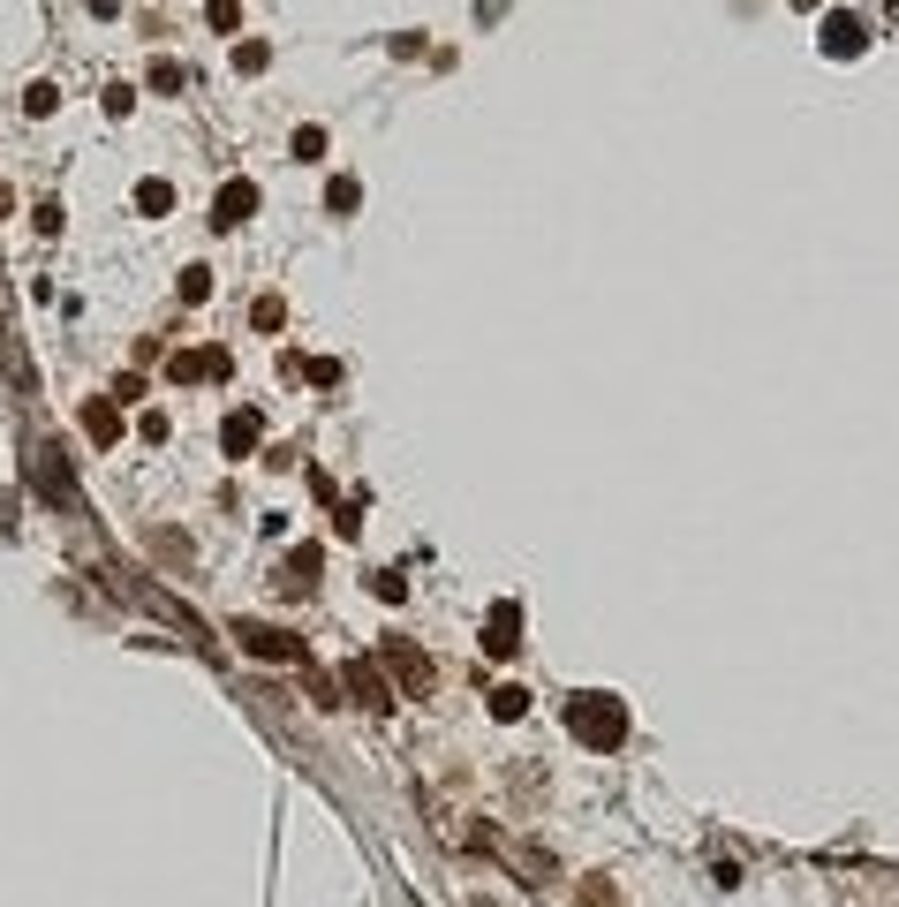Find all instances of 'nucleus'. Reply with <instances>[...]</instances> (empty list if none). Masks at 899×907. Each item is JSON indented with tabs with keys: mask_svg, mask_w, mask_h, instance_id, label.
I'll use <instances>...</instances> for the list:
<instances>
[{
	"mask_svg": "<svg viewBox=\"0 0 899 907\" xmlns=\"http://www.w3.org/2000/svg\"><path fill=\"white\" fill-rule=\"evenodd\" d=\"M567 719H575V734L590 741V749H612V741L628 734V719H620V703H612V696H582Z\"/></svg>",
	"mask_w": 899,
	"mask_h": 907,
	"instance_id": "f257e3e1",
	"label": "nucleus"
},
{
	"mask_svg": "<svg viewBox=\"0 0 899 907\" xmlns=\"http://www.w3.org/2000/svg\"><path fill=\"white\" fill-rule=\"evenodd\" d=\"M862 46H869L862 16H847V8H839V16H824V53H862Z\"/></svg>",
	"mask_w": 899,
	"mask_h": 907,
	"instance_id": "f03ea898",
	"label": "nucleus"
},
{
	"mask_svg": "<svg viewBox=\"0 0 899 907\" xmlns=\"http://www.w3.org/2000/svg\"><path fill=\"white\" fill-rule=\"evenodd\" d=\"M250 212H257V189H250V182H227V189H220V212H212V220L235 227V220H250Z\"/></svg>",
	"mask_w": 899,
	"mask_h": 907,
	"instance_id": "7ed1b4c3",
	"label": "nucleus"
},
{
	"mask_svg": "<svg viewBox=\"0 0 899 907\" xmlns=\"http://www.w3.org/2000/svg\"><path fill=\"white\" fill-rule=\"evenodd\" d=\"M242 651H257V658H295V643L280 628H242Z\"/></svg>",
	"mask_w": 899,
	"mask_h": 907,
	"instance_id": "20e7f679",
	"label": "nucleus"
},
{
	"mask_svg": "<svg viewBox=\"0 0 899 907\" xmlns=\"http://www.w3.org/2000/svg\"><path fill=\"white\" fill-rule=\"evenodd\" d=\"M257 446V416L242 409V416H227V454H250Z\"/></svg>",
	"mask_w": 899,
	"mask_h": 907,
	"instance_id": "39448f33",
	"label": "nucleus"
},
{
	"mask_svg": "<svg viewBox=\"0 0 899 907\" xmlns=\"http://www.w3.org/2000/svg\"><path fill=\"white\" fill-rule=\"evenodd\" d=\"M484 643H492L499 658L514 651V605H499V613H492V635H484Z\"/></svg>",
	"mask_w": 899,
	"mask_h": 907,
	"instance_id": "423d86ee",
	"label": "nucleus"
},
{
	"mask_svg": "<svg viewBox=\"0 0 899 907\" xmlns=\"http://www.w3.org/2000/svg\"><path fill=\"white\" fill-rule=\"evenodd\" d=\"M136 205H144V212H167L174 189H167V182H144V189H136Z\"/></svg>",
	"mask_w": 899,
	"mask_h": 907,
	"instance_id": "0eeeda50",
	"label": "nucleus"
},
{
	"mask_svg": "<svg viewBox=\"0 0 899 907\" xmlns=\"http://www.w3.org/2000/svg\"><path fill=\"white\" fill-rule=\"evenodd\" d=\"M325 152V129H295V159H318Z\"/></svg>",
	"mask_w": 899,
	"mask_h": 907,
	"instance_id": "6e6552de",
	"label": "nucleus"
},
{
	"mask_svg": "<svg viewBox=\"0 0 899 907\" xmlns=\"http://www.w3.org/2000/svg\"><path fill=\"white\" fill-rule=\"evenodd\" d=\"M91 8H99V16H114V0H91Z\"/></svg>",
	"mask_w": 899,
	"mask_h": 907,
	"instance_id": "1a4fd4ad",
	"label": "nucleus"
}]
</instances>
